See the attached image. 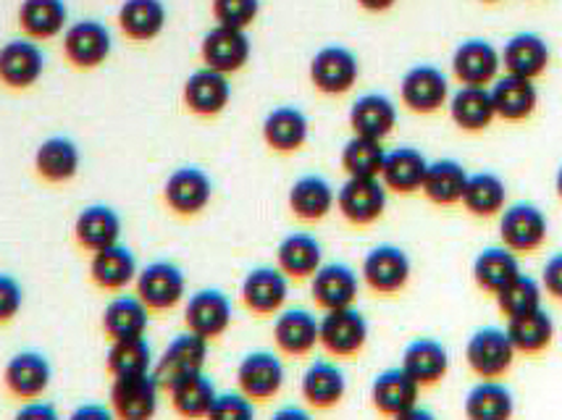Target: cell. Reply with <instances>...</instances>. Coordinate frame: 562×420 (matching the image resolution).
<instances>
[{"instance_id": "obj_45", "label": "cell", "mask_w": 562, "mask_h": 420, "mask_svg": "<svg viewBox=\"0 0 562 420\" xmlns=\"http://www.w3.org/2000/svg\"><path fill=\"white\" fill-rule=\"evenodd\" d=\"M169 391L173 410L184 418H209L213 399H216V386L203 371L190 373V376H182L179 382L166 386Z\"/></svg>"}, {"instance_id": "obj_50", "label": "cell", "mask_w": 562, "mask_h": 420, "mask_svg": "<svg viewBox=\"0 0 562 420\" xmlns=\"http://www.w3.org/2000/svg\"><path fill=\"white\" fill-rule=\"evenodd\" d=\"M209 418L213 420H252L256 418V405L245 391H218L213 399Z\"/></svg>"}, {"instance_id": "obj_17", "label": "cell", "mask_w": 562, "mask_h": 420, "mask_svg": "<svg viewBox=\"0 0 562 420\" xmlns=\"http://www.w3.org/2000/svg\"><path fill=\"white\" fill-rule=\"evenodd\" d=\"M160 389H164V386H160L156 373L113 378L111 408L116 412V418L147 420L158 412Z\"/></svg>"}, {"instance_id": "obj_9", "label": "cell", "mask_w": 562, "mask_h": 420, "mask_svg": "<svg viewBox=\"0 0 562 420\" xmlns=\"http://www.w3.org/2000/svg\"><path fill=\"white\" fill-rule=\"evenodd\" d=\"M113 37L105 24L95 19H82L66 26L64 32V56L77 69H98L111 58Z\"/></svg>"}, {"instance_id": "obj_40", "label": "cell", "mask_w": 562, "mask_h": 420, "mask_svg": "<svg viewBox=\"0 0 562 420\" xmlns=\"http://www.w3.org/2000/svg\"><path fill=\"white\" fill-rule=\"evenodd\" d=\"M19 24H22L24 35L32 39H53L64 35L66 26H69L66 0H22Z\"/></svg>"}, {"instance_id": "obj_53", "label": "cell", "mask_w": 562, "mask_h": 420, "mask_svg": "<svg viewBox=\"0 0 562 420\" xmlns=\"http://www.w3.org/2000/svg\"><path fill=\"white\" fill-rule=\"evenodd\" d=\"M19 420H58L56 405L45 402V399H26L22 408L16 410Z\"/></svg>"}, {"instance_id": "obj_15", "label": "cell", "mask_w": 562, "mask_h": 420, "mask_svg": "<svg viewBox=\"0 0 562 420\" xmlns=\"http://www.w3.org/2000/svg\"><path fill=\"white\" fill-rule=\"evenodd\" d=\"M164 200L177 216H198L213 200L211 177L198 166H179L166 179Z\"/></svg>"}, {"instance_id": "obj_23", "label": "cell", "mask_w": 562, "mask_h": 420, "mask_svg": "<svg viewBox=\"0 0 562 420\" xmlns=\"http://www.w3.org/2000/svg\"><path fill=\"white\" fill-rule=\"evenodd\" d=\"M347 118H350L352 135L381 139L384 143L394 132V126H397L400 113L390 95H384V92H366V95H360L350 105Z\"/></svg>"}, {"instance_id": "obj_55", "label": "cell", "mask_w": 562, "mask_h": 420, "mask_svg": "<svg viewBox=\"0 0 562 420\" xmlns=\"http://www.w3.org/2000/svg\"><path fill=\"white\" fill-rule=\"evenodd\" d=\"M307 418H311V412L305 408H294V405H286V408L273 412V420H307Z\"/></svg>"}, {"instance_id": "obj_44", "label": "cell", "mask_w": 562, "mask_h": 420, "mask_svg": "<svg viewBox=\"0 0 562 420\" xmlns=\"http://www.w3.org/2000/svg\"><path fill=\"white\" fill-rule=\"evenodd\" d=\"M507 337L513 347L524 355H539L554 339V318L544 308H537L526 316L507 318Z\"/></svg>"}, {"instance_id": "obj_36", "label": "cell", "mask_w": 562, "mask_h": 420, "mask_svg": "<svg viewBox=\"0 0 562 420\" xmlns=\"http://www.w3.org/2000/svg\"><path fill=\"white\" fill-rule=\"evenodd\" d=\"M147 326H150V308L137 295H119L105 305L103 331L111 342L145 337Z\"/></svg>"}, {"instance_id": "obj_3", "label": "cell", "mask_w": 562, "mask_h": 420, "mask_svg": "<svg viewBox=\"0 0 562 420\" xmlns=\"http://www.w3.org/2000/svg\"><path fill=\"white\" fill-rule=\"evenodd\" d=\"M550 222L539 205L520 200V203L505 205L499 213V239L513 252H533L547 242Z\"/></svg>"}, {"instance_id": "obj_14", "label": "cell", "mask_w": 562, "mask_h": 420, "mask_svg": "<svg viewBox=\"0 0 562 420\" xmlns=\"http://www.w3.org/2000/svg\"><path fill=\"white\" fill-rule=\"evenodd\" d=\"M205 360H209V339L195 334V331H182L166 344L164 355L158 357L156 368V378L160 386H171L173 382H179L182 376H190V373H198L205 368Z\"/></svg>"}, {"instance_id": "obj_48", "label": "cell", "mask_w": 562, "mask_h": 420, "mask_svg": "<svg viewBox=\"0 0 562 420\" xmlns=\"http://www.w3.org/2000/svg\"><path fill=\"white\" fill-rule=\"evenodd\" d=\"M541 295H544L541 282H537V279L520 271L518 276H515L513 282L505 286V290H499L494 297H497L502 316L518 318V316H526V313L541 308Z\"/></svg>"}, {"instance_id": "obj_37", "label": "cell", "mask_w": 562, "mask_h": 420, "mask_svg": "<svg viewBox=\"0 0 562 420\" xmlns=\"http://www.w3.org/2000/svg\"><path fill=\"white\" fill-rule=\"evenodd\" d=\"M324 263V245L307 231L286 235L277 248V265L290 279H311Z\"/></svg>"}, {"instance_id": "obj_19", "label": "cell", "mask_w": 562, "mask_h": 420, "mask_svg": "<svg viewBox=\"0 0 562 420\" xmlns=\"http://www.w3.org/2000/svg\"><path fill=\"white\" fill-rule=\"evenodd\" d=\"M420 384L407 373L403 365L400 368L381 371L371 384V402L381 416L403 420L407 412L418 405Z\"/></svg>"}, {"instance_id": "obj_54", "label": "cell", "mask_w": 562, "mask_h": 420, "mask_svg": "<svg viewBox=\"0 0 562 420\" xmlns=\"http://www.w3.org/2000/svg\"><path fill=\"white\" fill-rule=\"evenodd\" d=\"M113 416H116L113 408H105V405H98V402H87L82 408L71 412L74 420H111Z\"/></svg>"}, {"instance_id": "obj_25", "label": "cell", "mask_w": 562, "mask_h": 420, "mask_svg": "<svg viewBox=\"0 0 562 420\" xmlns=\"http://www.w3.org/2000/svg\"><path fill=\"white\" fill-rule=\"evenodd\" d=\"M502 69L507 75L537 79L547 71L550 66L552 50L547 45V39L537 35V32H518L505 43V48L499 50Z\"/></svg>"}, {"instance_id": "obj_56", "label": "cell", "mask_w": 562, "mask_h": 420, "mask_svg": "<svg viewBox=\"0 0 562 420\" xmlns=\"http://www.w3.org/2000/svg\"><path fill=\"white\" fill-rule=\"evenodd\" d=\"M394 3H397V0H358L360 9H366V11H371V13H384V11H390Z\"/></svg>"}, {"instance_id": "obj_42", "label": "cell", "mask_w": 562, "mask_h": 420, "mask_svg": "<svg viewBox=\"0 0 562 420\" xmlns=\"http://www.w3.org/2000/svg\"><path fill=\"white\" fill-rule=\"evenodd\" d=\"M515 412V395L499 378H484L465 395V416L471 420H507Z\"/></svg>"}, {"instance_id": "obj_46", "label": "cell", "mask_w": 562, "mask_h": 420, "mask_svg": "<svg viewBox=\"0 0 562 420\" xmlns=\"http://www.w3.org/2000/svg\"><path fill=\"white\" fill-rule=\"evenodd\" d=\"M105 363H109V371L113 378L143 376V373H153V368H156L153 347L145 337L116 339V342L111 344Z\"/></svg>"}, {"instance_id": "obj_26", "label": "cell", "mask_w": 562, "mask_h": 420, "mask_svg": "<svg viewBox=\"0 0 562 420\" xmlns=\"http://www.w3.org/2000/svg\"><path fill=\"white\" fill-rule=\"evenodd\" d=\"M300 391L311 408L331 410L347 395V376L331 360H313L300 378Z\"/></svg>"}, {"instance_id": "obj_31", "label": "cell", "mask_w": 562, "mask_h": 420, "mask_svg": "<svg viewBox=\"0 0 562 420\" xmlns=\"http://www.w3.org/2000/svg\"><path fill=\"white\" fill-rule=\"evenodd\" d=\"M79 166H82V152L69 137H48L35 150V171L50 184L71 182L79 173Z\"/></svg>"}, {"instance_id": "obj_11", "label": "cell", "mask_w": 562, "mask_h": 420, "mask_svg": "<svg viewBox=\"0 0 562 420\" xmlns=\"http://www.w3.org/2000/svg\"><path fill=\"white\" fill-rule=\"evenodd\" d=\"M239 297L245 308L256 316H277L290 297V276L279 265H258L247 271L239 286Z\"/></svg>"}, {"instance_id": "obj_24", "label": "cell", "mask_w": 562, "mask_h": 420, "mask_svg": "<svg viewBox=\"0 0 562 420\" xmlns=\"http://www.w3.org/2000/svg\"><path fill=\"white\" fill-rule=\"evenodd\" d=\"M273 342L284 355H311L318 344V318L307 308H281L273 321Z\"/></svg>"}, {"instance_id": "obj_39", "label": "cell", "mask_w": 562, "mask_h": 420, "mask_svg": "<svg viewBox=\"0 0 562 420\" xmlns=\"http://www.w3.org/2000/svg\"><path fill=\"white\" fill-rule=\"evenodd\" d=\"M473 282H476L486 295H497L499 290H505L520 273V260L518 252H513L505 245H492L484 248L473 260Z\"/></svg>"}, {"instance_id": "obj_38", "label": "cell", "mask_w": 562, "mask_h": 420, "mask_svg": "<svg viewBox=\"0 0 562 420\" xmlns=\"http://www.w3.org/2000/svg\"><path fill=\"white\" fill-rule=\"evenodd\" d=\"M169 22L164 0H124L119 9V26L135 43H150L160 37Z\"/></svg>"}, {"instance_id": "obj_16", "label": "cell", "mask_w": 562, "mask_h": 420, "mask_svg": "<svg viewBox=\"0 0 562 420\" xmlns=\"http://www.w3.org/2000/svg\"><path fill=\"white\" fill-rule=\"evenodd\" d=\"M45 53L32 37L9 39L0 48V82L11 90H30L45 75Z\"/></svg>"}, {"instance_id": "obj_52", "label": "cell", "mask_w": 562, "mask_h": 420, "mask_svg": "<svg viewBox=\"0 0 562 420\" xmlns=\"http://www.w3.org/2000/svg\"><path fill=\"white\" fill-rule=\"evenodd\" d=\"M541 290L562 303V252L547 258L544 269H541Z\"/></svg>"}, {"instance_id": "obj_8", "label": "cell", "mask_w": 562, "mask_h": 420, "mask_svg": "<svg viewBox=\"0 0 562 420\" xmlns=\"http://www.w3.org/2000/svg\"><path fill=\"white\" fill-rule=\"evenodd\" d=\"M450 95V79H447L439 66L431 64L413 66V69L405 71L403 82H400V98H403V103L413 113H420V116L445 109Z\"/></svg>"}, {"instance_id": "obj_4", "label": "cell", "mask_w": 562, "mask_h": 420, "mask_svg": "<svg viewBox=\"0 0 562 420\" xmlns=\"http://www.w3.org/2000/svg\"><path fill=\"white\" fill-rule=\"evenodd\" d=\"M390 190L379 177H347L337 190V208L355 226L376 224L386 211Z\"/></svg>"}, {"instance_id": "obj_6", "label": "cell", "mask_w": 562, "mask_h": 420, "mask_svg": "<svg viewBox=\"0 0 562 420\" xmlns=\"http://www.w3.org/2000/svg\"><path fill=\"white\" fill-rule=\"evenodd\" d=\"M137 297L150 310H171L187 295V276L171 260H153L137 273Z\"/></svg>"}, {"instance_id": "obj_29", "label": "cell", "mask_w": 562, "mask_h": 420, "mask_svg": "<svg viewBox=\"0 0 562 420\" xmlns=\"http://www.w3.org/2000/svg\"><path fill=\"white\" fill-rule=\"evenodd\" d=\"M74 237H77L79 248L90 252L111 248L122 239V216L105 203L87 205L74 222Z\"/></svg>"}, {"instance_id": "obj_59", "label": "cell", "mask_w": 562, "mask_h": 420, "mask_svg": "<svg viewBox=\"0 0 562 420\" xmlns=\"http://www.w3.org/2000/svg\"><path fill=\"white\" fill-rule=\"evenodd\" d=\"M481 3H499V0H481Z\"/></svg>"}, {"instance_id": "obj_28", "label": "cell", "mask_w": 562, "mask_h": 420, "mask_svg": "<svg viewBox=\"0 0 562 420\" xmlns=\"http://www.w3.org/2000/svg\"><path fill=\"white\" fill-rule=\"evenodd\" d=\"M286 203H290V211L300 222H324L334 211V205H337V190L321 173H305V177H300L290 186Z\"/></svg>"}, {"instance_id": "obj_27", "label": "cell", "mask_w": 562, "mask_h": 420, "mask_svg": "<svg viewBox=\"0 0 562 420\" xmlns=\"http://www.w3.org/2000/svg\"><path fill=\"white\" fill-rule=\"evenodd\" d=\"M490 92L497 118H505V122H526L539 105V90L533 79L507 75V71L494 79Z\"/></svg>"}, {"instance_id": "obj_12", "label": "cell", "mask_w": 562, "mask_h": 420, "mask_svg": "<svg viewBox=\"0 0 562 420\" xmlns=\"http://www.w3.org/2000/svg\"><path fill=\"white\" fill-rule=\"evenodd\" d=\"M234 321V308L232 299L216 286L209 290H198L195 295L187 297L184 303V323L187 329L195 331V334L211 339L224 337L229 331Z\"/></svg>"}, {"instance_id": "obj_32", "label": "cell", "mask_w": 562, "mask_h": 420, "mask_svg": "<svg viewBox=\"0 0 562 420\" xmlns=\"http://www.w3.org/2000/svg\"><path fill=\"white\" fill-rule=\"evenodd\" d=\"M447 109H450L454 126H460L463 132H471V135L490 129L494 118H497L490 87L463 84L447 100Z\"/></svg>"}, {"instance_id": "obj_20", "label": "cell", "mask_w": 562, "mask_h": 420, "mask_svg": "<svg viewBox=\"0 0 562 420\" xmlns=\"http://www.w3.org/2000/svg\"><path fill=\"white\" fill-rule=\"evenodd\" d=\"M3 382L16 399H37L48 391L53 382L50 360L37 350L16 352L3 368Z\"/></svg>"}, {"instance_id": "obj_41", "label": "cell", "mask_w": 562, "mask_h": 420, "mask_svg": "<svg viewBox=\"0 0 562 420\" xmlns=\"http://www.w3.org/2000/svg\"><path fill=\"white\" fill-rule=\"evenodd\" d=\"M465 182L468 171L463 163L454 161V158H439V161H428L420 192L434 205H454L463 197Z\"/></svg>"}, {"instance_id": "obj_33", "label": "cell", "mask_w": 562, "mask_h": 420, "mask_svg": "<svg viewBox=\"0 0 562 420\" xmlns=\"http://www.w3.org/2000/svg\"><path fill=\"white\" fill-rule=\"evenodd\" d=\"M137 258L130 248H124L122 242L111 245V248L95 250L90 258V279L100 290L119 292L126 290L137 279Z\"/></svg>"}, {"instance_id": "obj_2", "label": "cell", "mask_w": 562, "mask_h": 420, "mask_svg": "<svg viewBox=\"0 0 562 420\" xmlns=\"http://www.w3.org/2000/svg\"><path fill=\"white\" fill-rule=\"evenodd\" d=\"M368 321L355 305L326 310L318 318V344L334 357H352L368 342Z\"/></svg>"}, {"instance_id": "obj_58", "label": "cell", "mask_w": 562, "mask_h": 420, "mask_svg": "<svg viewBox=\"0 0 562 420\" xmlns=\"http://www.w3.org/2000/svg\"><path fill=\"white\" fill-rule=\"evenodd\" d=\"M554 190H558V197L562 200V163H560L558 173H554Z\"/></svg>"}, {"instance_id": "obj_18", "label": "cell", "mask_w": 562, "mask_h": 420, "mask_svg": "<svg viewBox=\"0 0 562 420\" xmlns=\"http://www.w3.org/2000/svg\"><path fill=\"white\" fill-rule=\"evenodd\" d=\"M502 71L499 50L490 39H463L452 53V75L460 84L490 87Z\"/></svg>"}, {"instance_id": "obj_7", "label": "cell", "mask_w": 562, "mask_h": 420, "mask_svg": "<svg viewBox=\"0 0 562 420\" xmlns=\"http://www.w3.org/2000/svg\"><path fill=\"white\" fill-rule=\"evenodd\" d=\"M363 282L379 295H397L413 276L411 256L397 245H376L363 258Z\"/></svg>"}, {"instance_id": "obj_30", "label": "cell", "mask_w": 562, "mask_h": 420, "mask_svg": "<svg viewBox=\"0 0 562 420\" xmlns=\"http://www.w3.org/2000/svg\"><path fill=\"white\" fill-rule=\"evenodd\" d=\"M311 137V118L297 105H279L266 113L263 139L277 152H297Z\"/></svg>"}, {"instance_id": "obj_10", "label": "cell", "mask_w": 562, "mask_h": 420, "mask_svg": "<svg viewBox=\"0 0 562 420\" xmlns=\"http://www.w3.org/2000/svg\"><path fill=\"white\" fill-rule=\"evenodd\" d=\"M200 56H203L205 66L221 71V75H234V71L245 69L247 61H250L252 43L247 37V30L216 24L203 35Z\"/></svg>"}, {"instance_id": "obj_5", "label": "cell", "mask_w": 562, "mask_h": 420, "mask_svg": "<svg viewBox=\"0 0 562 420\" xmlns=\"http://www.w3.org/2000/svg\"><path fill=\"white\" fill-rule=\"evenodd\" d=\"M311 82L324 95H345L360 79L358 56L345 45H326L311 58Z\"/></svg>"}, {"instance_id": "obj_34", "label": "cell", "mask_w": 562, "mask_h": 420, "mask_svg": "<svg viewBox=\"0 0 562 420\" xmlns=\"http://www.w3.org/2000/svg\"><path fill=\"white\" fill-rule=\"evenodd\" d=\"M428 161L418 148H394L386 150L384 166H381L379 179L390 192L397 195H411V192H420L424 184Z\"/></svg>"}, {"instance_id": "obj_35", "label": "cell", "mask_w": 562, "mask_h": 420, "mask_svg": "<svg viewBox=\"0 0 562 420\" xmlns=\"http://www.w3.org/2000/svg\"><path fill=\"white\" fill-rule=\"evenodd\" d=\"M403 368L411 373L420 386H437L450 371V352L439 339H413L403 352Z\"/></svg>"}, {"instance_id": "obj_13", "label": "cell", "mask_w": 562, "mask_h": 420, "mask_svg": "<svg viewBox=\"0 0 562 420\" xmlns=\"http://www.w3.org/2000/svg\"><path fill=\"white\" fill-rule=\"evenodd\" d=\"M286 371L281 357L273 355L269 350L247 352L237 365V386L245 391L252 402H263V399H273L284 389Z\"/></svg>"}, {"instance_id": "obj_22", "label": "cell", "mask_w": 562, "mask_h": 420, "mask_svg": "<svg viewBox=\"0 0 562 420\" xmlns=\"http://www.w3.org/2000/svg\"><path fill=\"white\" fill-rule=\"evenodd\" d=\"M311 295L318 308L334 310L355 305L360 295V276L347 263H321V269L311 276Z\"/></svg>"}, {"instance_id": "obj_57", "label": "cell", "mask_w": 562, "mask_h": 420, "mask_svg": "<svg viewBox=\"0 0 562 420\" xmlns=\"http://www.w3.org/2000/svg\"><path fill=\"white\" fill-rule=\"evenodd\" d=\"M403 420H434V412H428V410H420L418 405H416V408H413L411 412H407V416H405Z\"/></svg>"}, {"instance_id": "obj_49", "label": "cell", "mask_w": 562, "mask_h": 420, "mask_svg": "<svg viewBox=\"0 0 562 420\" xmlns=\"http://www.w3.org/2000/svg\"><path fill=\"white\" fill-rule=\"evenodd\" d=\"M260 13V0H213V16L216 24L247 30L256 24Z\"/></svg>"}, {"instance_id": "obj_1", "label": "cell", "mask_w": 562, "mask_h": 420, "mask_svg": "<svg viewBox=\"0 0 562 420\" xmlns=\"http://www.w3.org/2000/svg\"><path fill=\"white\" fill-rule=\"evenodd\" d=\"M515 350L507 329L499 326H481L465 344V363L481 378H502L513 368Z\"/></svg>"}, {"instance_id": "obj_21", "label": "cell", "mask_w": 562, "mask_h": 420, "mask_svg": "<svg viewBox=\"0 0 562 420\" xmlns=\"http://www.w3.org/2000/svg\"><path fill=\"white\" fill-rule=\"evenodd\" d=\"M184 105L195 116L213 118L218 113L226 111V105L232 103V82L229 75H221V71L203 66V69L192 71L184 82Z\"/></svg>"}, {"instance_id": "obj_51", "label": "cell", "mask_w": 562, "mask_h": 420, "mask_svg": "<svg viewBox=\"0 0 562 420\" xmlns=\"http://www.w3.org/2000/svg\"><path fill=\"white\" fill-rule=\"evenodd\" d=\"M24 308V290L9 273H0V323H9Z\"/></svg>"}, {"instance_id": "obj_43", "label": "cell", "mask_w": 562, "mask_h": 420, "mask_svg": "<svg viewBox=\"0 0 562 420\" xmlns=\"http://www.w3.org/2000/svg\"><path fill=\"white\" fill-rule=\"evenodd\" d=\"M460 203H463L465 211L476 218L499 216L502 208L507 205V186L502 182V177L492 171L468 173V182Z\"/></svg>"}, {"instance_id": "obj_47", "label": "cell", "mask_w": 562, "mask_h": 420, "mask_svg": "<svg viewBox=\"0 0 562 420\" xmlns=\"http://www.w3.org/2000/svg\"><path fill=\"white\" fill-rule=\"evenodd\" d=\"M384 158H386V148L381 139L352 135L345 143L339 161H342V169L347 177H379L381 166H384Z\"/></svg>"}]
</instances>
